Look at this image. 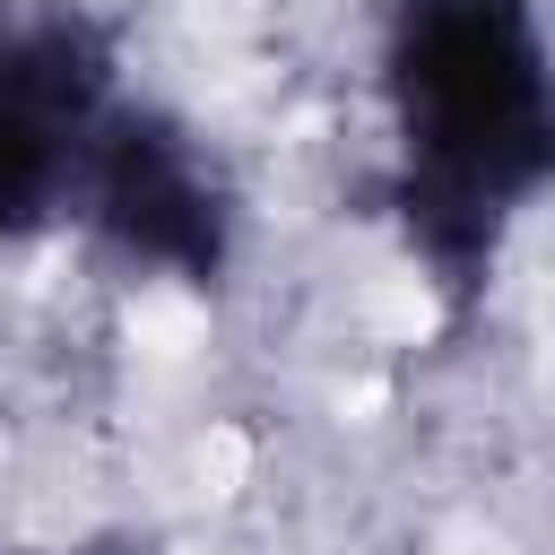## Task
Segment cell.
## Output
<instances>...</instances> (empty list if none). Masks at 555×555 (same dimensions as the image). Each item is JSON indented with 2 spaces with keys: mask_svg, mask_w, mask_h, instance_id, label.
<instances>
[{
  "mask_svg": "<svg viewBox=\"0 0 555 555\" xmlns=\"http://www.w3.org/2000/svg\"><path fill=\"white\" fill-rule=\"evenodd\" d=\"M390 225L460 321L529 199L555 182V43L538 0H390L382 9Z\"/></svg>",
  "mask_w": 555,
  "mask_h": 555,
  "instance_id": "1",
  "label": "cell"
},
{
  "mask_svg": "<svg viewBox=\"0 0 555 555\" xmlns=\"http://www.w3.org/2000/svg\"><path fill=\"white\" fill-rule=\"evenodd\" d=\"M113 104L121 52L87 9H0V243H35L78 217V182Z\"/></svg>",
  "mask_w": 555,
  "mask_h": 555,
  "instance_id": "2",
  "label": "cell"
},
{
  "mask_svg": "<svg viewBox=\"0 0 555 555\" xmlns=\"http://www.w3.org/2000/svg\"><path fill=\"white\" fill-rule=\"evenodd\" d=\"M69 225H87L113 260H130L147 278L217 286L225 260H234L243 199H234L225 165L208 156V139L182 113L121 95L113 121H104V139H95V156H87Z\"/></svg>",
  "mask_w": 555,
  "mask_h": 555,
  "instance_id": "3",
  "label": "cell"
}]
</instances>
